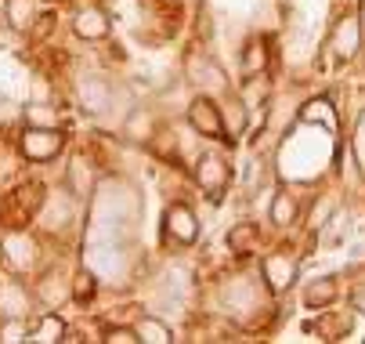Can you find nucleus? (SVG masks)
<instances>
[{"label":"nucleus","mask_w":365,"mask_h":344,"mask_svg":"<svg viewBox=\"0 0 365 344\" xmlns=\"http://www.w3.org/2000/svg\"><path fill=\"white\" fill-rule=\"evenodd\" d=\"M340 203H344V200H340V192H336V188H319V192L307 200V207H304V221H300L304 232H307V236H315V232L333 218V211H336Z\"/></svg>","instance_id":"f3484780"},{"label":"nucleus","mask_w":365,"mask_h":344,"mask_svg":"<svg viewBox=\"0 0 365 344\" xmlns=\"http://www.w3.org/2000/svg\"><path fill=\"white\" fill-rule=\"evenodd\" d=\"M116 84L109 80V76H101V73H87V76H80V84H76V94H80V106L94 116V120H113L116 116V123H123V109H116Z\"/></svg>","instance_id":"7ed1b4c3"},{"label":"nucleus","mask_w":365,"mask_h":344,"mask_svg":"<svg viewBox=\"0 0 365 344\" xmlns=\"http://www.w3.org/2000/svg\"><path fill=\"white\" fill-rule=\"evenodd\" d=\"M181 73H185V84L195 91V94H210V98H221L232 94V76L225 73V66L202 51V47H188L185 51V62H181Z\"/></svg>","instance_id":"f03ea898"},{"label":"nucleus","mask_w":365,"mask_h":344,"mask_svg":"<svg viewBox=\"0 0 365 344\" xmlns=\"http://www.w3.org/2000/svg\"><path fill=\"white\" fill-rule=\"evenodd\" d=\"M94 298H98V275L91 268H76V275H73V301L91 305Z\"/></svg>","instance_id":"c756f323"},{"label":"nucleus","mask_w":365,"mask_h":344,"mask_svg":"<svg viewBox=\"0 0 365 344\" xmlns=\"http://www.w3.org/2000/svg\"><path fill=\"white\" fill-rule=\"evenodd\" d=\"M101 340H106V344H141V340H138L134 323H116V326H106Z\"/></svg>","instance_id":"2f4dec72"},{"label":"nucleus","mask_w":365,"mask_h":344,"mask_svg":"<svg viewBox=\"0 0 365 344\" xmlns=\"http://www.w3.org/2000/svg\"><path fill=\"white\" fill-rule=\"evenodd\" d=\"M134 330H138V340L141 344H174L178 340V330L163 315H138L134 319Z\"/></svg>","instance_id":"393cba45"},{"label":"nucleus","mask_w":365,"mask_h":344,"mask_svg":"<svg viewBox=\"0 0 365 344\" xmlns=\"http://www.w3.org/2000/svg\"><path fill=\"white\" fill-rule=\"evenodd\" d=\"M260 279L268 283V290L275 293V298H282V293H289L297 286V275H300V258L289 251V247H275L268 251L264 258H260Z\"/></svg>","instance_id":"6e6552de"},{"label":"nucleus","mask_w":365,"mask_h":344,"mask_svg":"<svg viewBox=\"0 0 365 344\" xmlns=\"http://www.w3.org/2000/svg\"><path fill=\"white\" fill-rule=\"evenodd\" d=\"M192 181H195V188L210 203H221L228 185H232V163L221 153H214V149L210 153H199L195 156V167H192Z\"/></svg>","instance_id":"423d86ee"},{"label":"nucleus","mask_w":365,"mask_h":344,"mask_svg":"<svg viewBox=\"0 0 365 344\" xmlns=\"http://www.w3.org/2000/svg\"><path fill=\"white\" fill-rule=\"evenodd\" d=\"M347 232H351V211L340 203V207L333 211V218H329L315 236H311V239L319 243V251H336V247H344V243L351 239Z\"/></svg>","instance_id":"4be33fe9"},{"label":"nucleus","mask_w":365,"mask_h":344,"mask_svg":"<svg viewBox=\"0 0 365 344\" xmlns=\"http://www.w3.org/2000/svg\"><path fill=\"white\" fill-rule=\"evenodd\" d=\"M22 116H26V127H58V120H62L58 109L47 102H29L22 109Z\"/></svg>","instance_id":"c85d7f7f"},{"label":"nucleus","mask_w":365,"mask_h":344,"mask_svg":"<svg viewBox=\"0 0 365 344\" xmlns=\"http://www.w3.org/2000/svg\"><path fill=\"white\" fill-rule=\"evenodd\" d=\"M347 305H351L358 315H365V283H354V286H351V293H347Z\"/></svg>","instance_id":"72a5a7b5"},{"label":"nucleus","mask_w":365,"mask_h":344,"mask_svg":"<svg viewBox=\"0 0 365 344\" xmlns=\"http://www.w3.org/2000/svg\"><path fill=\"white\" fill-rule=\"evenodd\" d=\"M239 76H260V73H272V40L264 33H250L239 47Z\"/></svg>","instance_id":"ddd939ff"},{"label":"nucleus","mask_w":365,"mask_h":344,"mask_svg":"<svg viewBox=\"0 0 365 344\" xmlns=\"http://www.w3.org/2000/svg\"><path fill=\"white\" fill-rule=\"evenodd\" d=\"M347 149H351V156H354V163H358V171L365 174V109L351 120V138H347Z\"/></svg>","instance_id":"7c9ffc66"},{"label":"nucleus","mask_w":365,"mask_h":344,"mask_svg":"<svg viewBox=\"0 0 365 344\" xmlns=\"http://www.w3.org/2000/svg\"><path fill=\"white\" fill-rule=\"evenodd\" d=\"M36 301H40L47 312H58L66 301H73V283H66V279L58 275V268L43 272L40 283H36Z\"/></svg>","instance_id":"412c9836"},{"label":"nucleus","mask_w":365,"mask_h":344,"mask_svg":"<svg viewBox=\"0 0 365 344\" xmlns=\"http://www.w3.org/2000/svg\"><path fill=\"white\" fill-rule=\"evenodd\" d=\"M297 120L300 123H307V127H326V131H336V109H333V102L326 94H319V98H307V102L300 106V113H297Z\"/></svg>","instance_id":"b1692460"},{"label":"nucleus","mask_w":365,"mask_h":344,"mask_svg":"<svg viewBox=\"0 0 365 344\" xmlns=\"http://www.w3.org/2000/svg\"><path fill=\"white\" fill-rule=\"evenodd\" d=\"M66 185L69 192L76 196V200H87V196H94L98 188V167L87 153H73L69 156V167H66Z\"/></svg>","instance_id":"dca6fc26"},{"label":"nucleus","mask_w":365,"mask_h":344,"mask_svg":"<svg viewBox=\"0 0 365 344\" xmlns=\"http://www.w3.org/2000/svg\"><path fill=\"white\" fill-rule=\"evenodd\" d=\"M29 340H33V344H58V340H66V319H62L58 312H47V315L29 330Z\"/></svg>","instance_id":"cd10ccee"},{"label":"nucleus","mask_w":365,"mask_h":344,"mask_svg":"<svg viewBox=\"0 0 365 344\" xmlns=\"http://www.w3.org/2000/svg\"><path fill=\"white\" fill-rule=\"evenodd\" d=\"M354 15H358V26H361V36H365V0H354Z\"/></svg>","instance_id":"f704fd0d"},{"label":"nucleus","mask_w":365,"mask_h":344,"mask_svg":"<svg viewBox=\"0 0 365 344\" xmlns=\"http://www.w3.org/2000/svg\"><path fill=\"white\" fill-rule=\"evenodd\" d=\"M36 258H40V251H36V239L29 232H8L4 239H0V261L8 265L11 275H22V272L36 268Z\"/></svg>","instance_id":"9b49d317"},{"label":"nucleus","mask_w":365,"mask_h":344,"mask_svg":"<svg viewBox=\"0 0 365 344\" xmlns=\"http://www.w3.org/2000/svg\"><path fill=\"white\" fill-rule=\"evenodd\" d=\"M36 15H40V4L36 0H4V19L15 33H26L36 26Z\"/></svg>","instance_id":"bb28decb"},{"label":"nucleus","mask_w":365,"mask_h":344,"mask_svg":"<svg viewBox=\"0 0 365 344\" xmlns=\"http://www.w3.org/2000/svg\"><path fill=\"white\" fill-rule=\"evenodd\" d=\"M160 120H155V113L152 109H145V106H130V113L123 116V123H120V131H123V138L130 141V145H152L155 141V134H160Z\"/></svg>","instance_id":"2eb2a0df"},{"label":"nucleus","mask_w":365,"mask_h":344,"mask_svg":"<svg viewBox=\"0 0 365 344\" xmlns=\"http://www.w3.org/2000/svg\"><path fill=\"white\" fill-rule=\"evenodd\" d=\"M322 319H315L319 323V337H329V340H336V337H351V326H354V308H347V312H333V308H326V312H319Z\"/></svg>","instance_id":"a878e982"},{"label":"nucleus","mask_w":365,"mask_h":344,"mask_svg":"<svg viewBox=\"0 0 365 344\" xmlns=\"http://www.w3.org/2000/svg\"><path fill=\"white\" fill-rule=\"evenodd\" d=\"M73 33L87 44H101L109 33H113V15L98 4H83L76 15H73Z\"/></svg>","instance_id":"4468645a"},{"label":"nucleus","mask_w":365,"mask_h":344,"mask_svg":"<svg viewBox=\"0 0 365 344\" xmlns=\"http://www.w3.org/2000/svg\"><path fill=\"white\" fill-rule=\"evenodd\" d=\"M272 301H279V298L268 290V283L260 279V268H257V272L239 268V272H232V275L217 286V305H221V312H225L232 323H239V326L264 323Z\"/></svg>","instance_id":"f257e3e1"},{"label":"nucleus","mask_w":365,"mask_h":344,"mask_svg":"<svg viewBox=\"0 0 365 344\" xmlns=\"http://www.w3.org/2000/svg\"><path fill=\"white\" fill-rule=\"evenodd\" d=\"M304 207H307V200L300 196V188H297V181H286V185H279L275 192H272V203H268V221L275 225V228H297L300 221H304Z\"/></svg>","instance_id":"9d476101"},{"label":"nucleus","mask_w":365,"mask_h":344,"mask_svg":"<svg viewBox=\"0 0 365 344\" xmlns=\"http://www.w3.org/2000/svg\"><path fill=\"white\" fill-rule=\"evenodd\" d=\"M66 149V134L58 127H26L19 138V153L29 163H47Z\"/></svg>","instance_id":"1a4fd4ad"},{"label":"nucleus","mask_w":365,"mask_h":344,"mask_svg":"<svg viewBox=\"0 0 365 344\" xmlns=\"http://www.w3.org/2000/svg\"><path fill=\"white\" fill-rule=\"evenodd\" d=\"M185 123L202 138V141H228V127L221 116V102L210 94H192L185 106Z\"/></svg>","instance_id":"0eeeda50"},{"label":"nucleus","mask_w":365,"mask_h":344,"mask_svg":"<svg viewBox=\"0 0 365 344\" xmlns=\"http://www.w3.org/2000/svg\"><path fill=\"white\" fill-rule=\"evenodd\" d=\"M221 116H225V127H228V141H242L246 131L253 127V113L239 98V91H232V94L221 98Z\"/></svg>","instance_id":"aec40b11"},{"label":"nucleus","mask_w":365,"mask_h":344,"mask_svg":"<svg viewBox=\"0 0 365 344\" xmlns=\"http://www.w3.org/2000/svg\"><path fill=\"white\" fill-rule=\"evenodd\" d=\"M160 232H163V243H167V247H174V251H188V247H195V243H199L202 221H199V214H195L192 203L174 200V203H167V211H163V225H160Z\"/></svg>","instance_id":"39448f33"},{"label":"nucleus","mask_w":365,"mask_h":344,"mask_svg":"<svg viewBox=\"0 0 365 344\" xmlns=\"http://www.w3.org/2000/svg\"><path fill=\"white\" fill-rule=\"evenodd\" d=\"M322 51H326V59H333V62H340V66L354 62V59L365 51V36H361V26H358L354 8L333 19V26H329V33H326V47H322Z\"/></svg>","instance_id":"20e7f679"},{"label":"nucleus","mask_w":365,"mask_h":344,"mask_svg":"<svg viewBox=\"0 0 365 344\" xmlns=\"http://www.w3.org/2000/svg\"><path fill=\"white\" fill-rule=\"evenodd\" d=\"M0 340H4V344L29 340V326H26V319H4V323H0Z\"/></svg>","instance_id":"473e14b6"},{"label":"nucleus","mask_w":365,"mask_h":344,"mask_svg":"<svg viewBox=\"0 0 365 344\" xmlns=\"http://www.w3.org/2000/svg\"><path fill=\"white\" fill-rule=\"evenodd\" d=\"M225 243H228L232 258H257L260 247H264V232H260V225H253V221H239L225 232Z\"/></svg>","instance_id":"a211bd4d"},{"label":"nucleus","mask_w":365,"mask_h":344,"mask_svg":"<svg viewBox=\"0 0 365 344\" xmlns=\"http://www.w3.org/2000/svg\"><path fill=\"white\" fill-rule=\"evenodd\" d=\"M29 305H33V298L19 279L0 283V319H29Z\"/></svg>","instance_id":"5701e85b"},{"label":"nucleus","mask_w":365,"mask_h":344,"mask_svg":"<svg viewBox=\"0 0 365 344\" xmlns=\"http://www.w3.org/2000/svg\"><path fill=\"white\" fill-rule=\"evenodd\" d=\"M73 221H76V207H73V200H69L66 192H51L47 200L40 203V225L47 232H62Z\"/></svg>","instance_id":"6ab92c4d"},{"label":"nucleus","mask_w":365,"mask_h":344,"mask_svg":"<svg viewBox=\"0 0 365 344\" xmlns=\"http://www.w3.org/2000/svg\"><path fill=\"white\" fill-rule=\"evenodd\" d=\"M344 298V283L340 275H315L307 279L304 290H300V305L307 312H326V308H336Z\"/></svg>","instance_id":"f8f14e48"}]
</instances>
